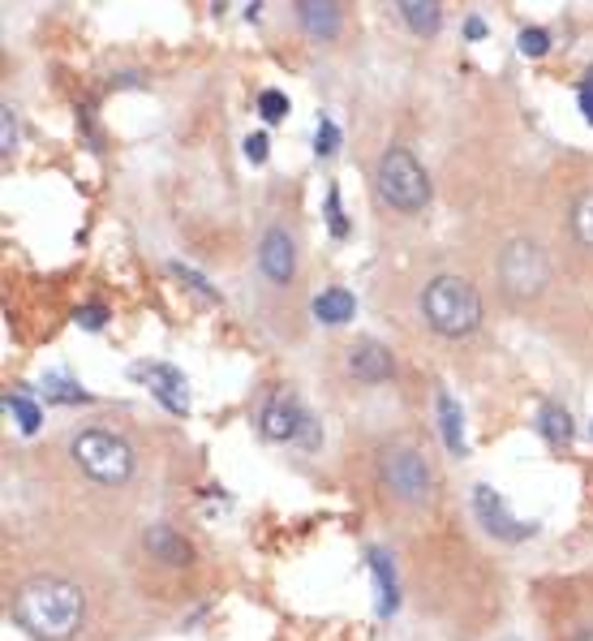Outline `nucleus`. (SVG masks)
Segmentation results:
<instances>
[{
    "label": "nucleus",
    "mask_w": 593,
    "mask_h": 641,
    "mask_svg": "<svg viewBox=\"0 0 593 641\" xmlns=\"http://www.w3.org/2000/svg\"><path fill=\"white\" fill-rule=\"evenodd\" d=\"M82 590L65 577H31L13 594V616L43 641H69L82 629Z\"/></svg>",
    "instance_id": "1"
},
{
    "label": "nucleus",
    "mask_w": 593,
    "mask_h": 641,
    "mask_svg": "<svg viewBox=\"0 0 593 641\" xmlns=\"http://www.w3.org/2000/svg\"><path fill=\"white\" fill-rule=\"evenodd\" d=\"M422 315L435 327L439 336H469L477 323H482V297L469 280L460 276H439L426 284L422 293Z\"/></svg>",
    "instance_id": "2"
},
{
    "label": "nucleus",
    "mask_w": 593,
    "mask_h": 641,
    "mask_svg": "<svg viewBox=\"0 0 593 641\" xmlns=\"http://www.w3.org/2000/svg\"><path fill=\"white\" fill-rule=\"evenodd\" d=\"M69 457L82 469L86 478L104 482V487H121L134 474V448L125 444L121 435L112 431H82L74 435V444H69Z\"/></svg>",
    "instance_id": "3"
},
{
    "label": "nucleus",
    "mask_w": 593,
    "mask_h": 641,
    "mask_svg": "<svg viewBox=\"0 0 593 641\" xmlns=\"http://www.w3.org/2000/svg\"><path fill=\"white\" fill-rule=\"evenodd\" d=\"M374 181H379V198H383L387 207H396V211H422V207L430 203L426 168L417 164L404 147L383 151V160H379V173H374Z\"/></svg>",
    "instance_id": "4"
},
{
    "label": "nucleus",
    "mask_w": 593,
    "mask_h": 641,
    "mask_svg": "<svg viewBox=\"0 0 593 641\" xmlns=\"http://www.w3.org/2000/svg\"><path fill=\"white\" fill-rule=\"evenodd\" d=\"M379 478H383V487L392 491L396 500H404V504H426L430 500V487H435V474H430L426 457L417 448H409V444L383 448Z\"/></svg>",
    "instance_id": "5"
},
{
    "label": "nucleus",
    "mask_w": 593,
    "mask_h": 641,
    "mask_svg": "<svg viewBox=\"0 0 593 641\" xmlns=\"http://www.w3.org/2000/svg\"><path fill=\"white\" fill-rule=\"evenodd\" d=\"M499 276L512 297H538L546 289V280H551V263H546V254L533 241H512L499 259Z\"/></svg>",
    "instance_id": "6"
},
{
    "label": "nucleus",
    "mask_w": 593,
    "mask_h": 641,
    "mask_svg": "<svg viewBox=\"0 0 593 641\" xmlns=\"http://www.w3.org/2000/svg\"><path fill=\"white\" fill-rule=\"evenodd\" d=\"M473 508H477V517H482L486 534L503 538V543H525V538L538 534V525L512 517L508 504H503V495L490 491V487H473Z\"/></svg>",
    "instance_id": "7"
},
{
    "label": "nucleus",
    "mask_w": 593,
    "mask_h": 641,
    "mask_svg": "<svg viewBox=\"0 0 593 641\" xmlns=\"http://www.w3.org/2000/svg\"><path fill=\"white\" fill-rule=\"evenodd\" d=\"M134 379H142L151 388V396L168 413H190V383L177 366L168 362H151V366H134Z\"/></svg>",
    "instance_id": "8"
},
{
    "label": "nucleus",
    "mask_w": 593,
    "mask_h": 641,
    "mask_svg": "<svg viewBox=\"0 0 593 641\" xmlns=\"http://www.w3.org/2000/svg\"><path fill=\"white\" fill-rule=\"evenodd\" d=\"M306 426H310L306 409H301L288 392H276L267 401V409H263V435L267 439H297Z\"/></svg>",
    "instance_id": "9"
},
{
    "label": "nucleus",
    "mask_w": 593,
    "mask_h": 641,
    "mask_svg": "<svg viewBox=\"0 0 593 641\" xmlns=\"http://www.w3.org/2000/svg\"><path fill=\"white\" fill-rule=\"evenodd\" d=\"M344 366H349V375L361 383H383L392 375V353H387L379 340H357V345H349Z\"/></svg>",
    "instance_id": "10"
},
{
    "label": "nucleus",
    "mask_w": 593,
    "mask_h": 641,
    "mask_svg": "<svg viewBox=\"0 0 593 641\" xmlns=\"http://www.w3.org/2000/svg\"><path fill=\"white\" fill-rule=\"evenodd\" d=\"M258 263H263V272L284 284V280H293L297 272V250H293V237H288L284 229H267L263 237V246H258Z\"/></svg>",
    "instance_id": "11"
},
{
    "label": "nucleus",
    "mask_w": 593,
    "mask_h": 641,
    "mask_svg": "<svg viewBox=\"0 0 593 641\" xmlns=\"http://www.w3.org/2000/svg\"><path fill=\"white\" fill-rule=\"evenodd\" d=\"M142 543H147V551L155 555V560H164V564H177V568H185L194 560V551H190V543L172 530V525H151L147 534H142Z\"/></svg>",
    "instance_id": "12"
},
{
    "label": "nucleus",
    "mask_w": 593,
    "mask_h": 641,
    "mask_svg": "<svg viewBox=\"0 0 593 641\" xmlns=\"http://www.w3.org/2000/svg\"><path fill=\"white\" fill-rule=\"evenodd\" d=\"M435 409H439V431H443L447 452H452V457H465V413H460L456 396L447 392V388H439Z\"/></svg>",
    "instance_id": "13"
},
{
    "label": "nucleus",
    "mask_w": 593,
    "mask_h": 641,
    "mask_svg": "<svg viewBox=\"0 0 593 641\" xmlns=\"http://www.w3.org/2000/svg\"><path fill=\"white\" fill-rule=\"evenodd\" d=\"M297 18L314 39H336L340 35V5H327V0H301Z\"/></svg>",
    "instance_id": "14"
},
{
    "label": "nucleus",
    "mask_w": 593,
    "mask_h": 641,
    "mask_svg": "<svg viewBox=\"0 0 593 641\" xmlns=\"http://www.w3.org/2000/svg\"><path fill=\"white\" fill-rule=\"evenodd\" d=\"M370 573L379 581V616H392L400 607V586H396V568H392V555L374 547L370 551Z\"/></svg>",
    "instance_id": "15"
},
{
    "label": "nucleus",
    "mask_w": 593,
    "mask_h": 641,
    "mask_svg": "<svg viewBox=\"0 0 593 641\" xmlns=\"http://www.w3.org/2000/svg\"><path fill=\"white\" fill-rule=\"evenodd\" d=\"M353 315H357V302H353L349 289H327V293L314 297V319H318V323L340 327V323H349Z\"/></svg>",
    "instance_id": "16"
},
{
    "label": "nucleus",
    "mask_w": 593,
    "mask_h": 641,
    "mask_svg": "<svg viewBox=\"0 0 593 641\" xmlns=\"http://www.w3.org/2000/svg\"><path fill=\"white\" fill-rule=\"evenodd\" d=\"M400 18L413 26L417 35H435L439 22H443V9L435 0H400Z\"/></svg>",
    "instance_id": "17"
},
{
    "label": "nucleus",
    "mask_w": 593,
    "mask_h": 641,
    "mask_svg": "<svg viewBox=\"0 0 593 641\" xmlns=\"http://www.w3.org/2000/svg\"><path fill=\"white\" fill-rule=\"evenodd\" d=\"M538 431L551 439V444H568L572 439V418H568V409H559V405H542V422H538Z\"/></svg>",
    "instance_id": "18"
},
{
    "label": "nucleus",
    "mask_w": 593,
    "mask_h": 641,
    "mask_svg": "<svg viewBox=\"0 0 593 641\" xmlns=\"http://www.w3.org/2000/svg\"><path fill=\"white\" fill-rule=\"evenodd\" d=\"M572 229H576V237H581V246L593 250V190H585L572 203Z\"/></svg>",
    "instance_id": "19"
},
{
    "label": "nucleus",
    "mask_w": 593,
    "mask_h": 641,
    "mask_svg": "<svg viewBox=\"0 0 593 641\" xmlns=\"http://www.w3.org/2000/svg\"><path fill=\"white\" fill-rule=\"evenodd\" d=\"M5 405H9V413L18 418V426H22L26 435H35V431H39V405L31 401V396H9Z\"/></svg>",
    "instance_id": "20"
},
{
    "label": "nucleus",
    "mask_w": 593,
    "mask_h": 641,
    "mask_svg": "<svg viewBox=\"0 0 593 641\" xmlns=\"http://www.w3.org/2000/svg\"><path fill=\"white\" fill-rule=\"evenodd\" d=\"M172 276H177V280H185V284H190V289L202 297V302H211V306H220V293H215L211 289V284L207 280H202L198 272H194V267H185V263H172Z\"/></svg>",
    "instance_id": "21"
},
{
    "label": "nucleus",
    "mask_w": 593,
    "mask_h": 641,
    "mask_svg": "<svg viewBox=\"0 0 593 641\" xmlns=\"http://www.w3.org/2000/svg\"><path fill=\"white\" fill-rule=\"evenodd\" d=\"M258 112H263V121H284L288 117V95L284 91H263L258 95Z\"/></svg>",
    "instance_id": "22"
},
{
    "label": "nucleus",
    "mask_w": 593,
    "mask_h": 641,
    "mask_svg": "<svg viewBox=\"0 0 593 641\" xmlns=\"http://www.w3.org/2000/svg\"><path fill=\"white\" fill-rule=\"evenodd\" d=\"M336 147H340V130H336V121L331 117H323L318 121V130H314V151L318 155H336Z\"/></svg>",
    "instance_id": "23"
},
{
    "label": "nucleus",
    "mask_w": 593,
    "mask_h": 641,
    "mask_svg": "<svg viewBox=\"0 0 593 641\" xmlns=\"http://www.w3.org/2000/svg\"><path fill=\"white\" fill-rule=\"evenodd\" d=\"M43 392H48V401H86V392L74 388V383L61 379V375H52L48 383H43Z\"/></svg>",
    "instance_id": "24"
},
{
    "label": "nucleus",
    "mask_w": 593,
    "mask_h": 641,
    "mask_svg": "<svg viewBox=\"0 0 593 641\" xmlns=\"http://www.w3.org/2000/svg\"><path fill=\"white\" fill-rule=\"evenodd\" d=\"M546 48H551V35H546V31H538V26L520 31V52H525V56H546Z\"/></svg>",
    "instance_id": "25"
},
{
    "label": "nucleus",
    "mask_w": 593,
    "mask_h": 641,
    "mask_svg": "<svg viewBox=\"0 0 593 641\" xmlns=\"http://www.w3.org/2000/svg\"><path fill=\"white\" fill-rule=\"evenodd\" d=\"M104 323H108V310L104 306H82L78 310V327H86V332H99Z\"/></svg>",
    "instance_id": "26"
},
{
    "label": "nucleus",
    "mask_w": 593,
    "mask_h": 641,
    "mask_svg": "<svg viewBox=\"0 0 593 641\" xmlns=\"http://www.w3.org/2000/svg\"><path fill=\"white\" fill-rule=\"evenodd\" d=\"M327 216H331V233H336V237L349 233V224H344V216H340V194L336 190L327 194Z\"/></svg>",
    "instance_id": "27"
},
{
    "label": "nucleus",
    "mask_w": 593,
    "mask_h": 641,
    "mask_svg": "<svg viewBox=\"0 0 593 641\" xmlns=\"http://www.w3.org/2000/svg\"><path fill=\"white\" fill-rule=\"evenodd\" d=\"M267 147H271L267 134H250V138H245V155H250L254 164H263V160H267Z\"/></svg>",
    "instance_id": "28"
},
{
    "label": "nucleus",
    "mask_w": 593,
    "mask_h": 641,
    "mask_svg": "<svg viewBox=\"0 0 593 641\" xmlns=\"http://www.w3.org/2000/svg\"><path fill=\"white\" fill-rule=\"evenodd\" d=\"M581 112H585V121L593 125V74H589V82L581 87Z\"/></svg>",
    "instance_id": "29"
},
{
    "label": "nucleus",
    "mask_w": 593,
    "mask_h": 641,
    "mask_svg": "<svg viewBox=\"0 0 593 641\" xmlns=\"http://www.w3.org/2000/svg\"><path fill=\"white\" fill-rule=\"evenodd\" d=\"M5 112V130H0V147L13 151V108H0Z\"/></svg>",
    "instance_id": "30"
},
{
    "label": "nucleus",
    "mask_w": 593,
    "mask_h": 641,
    "mask_svg": "<svg viewBox=\"0 0 593 641\" xmlns=\"http://www.w3.org/2000/svg\"><path fill=\"white\" fill-rule=\"evenodd\" d=\"M465 31H469V39H482V35H486V26H482V18H469Z\"/></svg>",
    "instance_id": "31"
}]
</instances>
